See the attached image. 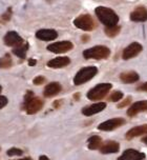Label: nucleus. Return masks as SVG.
I'll use <instances>...</instances> for the list:
<instances>
[{
    "label": "nucleus",
    "instance_id": "f257e3e1",
    "mask_svg": "<svg viewBox=\"0 0 147 160\" xmlns=\"http://www.w3.org/2000/svg\"><path fill=\"white\" fill-rule=\"evenodd\" d=\"M96 16L106 27H114L119 22V16L111 8L105 7H98L95 10Z\"/></svg>",
    "mask_w": 147,
    "mask_h": 160
},
{
    "label": "nucleus",
    "instance_id": "f03ea898",
    "mask_svg": "<svg viewBox=\"0 0 147 160\" xmlns=\"http://www.w3.org/2000/svg\"><path fill=\"white\" fill-rule=\"evenodd\" d=\"M110 55V50L104 45H97V47L87 48L83 52V57L85 59H96L102 60L108 58Z\"/></svg>",
    "mask_w": 147,
    "mask_h": 160
},
{
    "label": "nucleus",
    "instance_id": "7ed1b4c3",
    "mask_svg": "<svg viewBox=\"0 0 147 160\" xmlns=\"http://www.w3.org/2000/svg\"><path fill=\"white\" fill-rule=\"evenodd\" d=\"M97 74L98 68L96 67L83 68L76 74L75 78H74V83H75V85H81L87 81H89V80H92Z\"/></svg>",
    "mask_w": 147,
    "mask_h": 160
},
{
    "label": "nucleus",
    "instance_id": "20e7f679",
    "mask_svg": "<svg viewBox=\"0 0 147 160\" xmlns=\"http://www.w3.org/2000/svg\"><path fill=\"white\" fill-rule=\"evenodd\" d=\"M112 85L110 83H99L95 88H90L87 93V98L92 101H98L105 97L109 91L111 90Z\"/></svg>",
    "mask_w": 147,
    "mask_h": 160
},
{
    "label": "nucleus",
    "instance_id": "39448f33",
    "mask_svg": "<svg viewBox=\"0 0 147 160\" xmlns=\"http://www.w3.org/2000/svg\"><path fill=\"white\" fill-rule=\"evenodd\" d=\"M74 24L76 25L78 28L83 31H92L97 27L96 25L95 20L92 19V17L88 15V14H84V15H80L74 20Z\"/></svg>",
    "mask_w": 147,
    "mask_h": 160
},
{
    "label": "nucleus",
    "instance_id": "423d86ee",
    "mask_svg": "<svg viewBox=\"0 0 147 160\" xmlns=\"http://www.w3.org/2000/svg\"><path fill=\"white\" fill-rule=\"evenodd\" d=\"M125 123V119L123 118H112L108 119L106 121L102 122L98 125V128L100 131H105V132H109V131H114L116 128L122 127Z\"/></svg>",
    "mask_w": 147,
    "mask_h": 160
},
{
    "label": "nucleus",
    "instance_id": "0eeeda50",
    "mask_svg": "<svg viewBox=\"0 0 147 160\" xmlns=\"http://www.w3.org/2000/svg\"><path fill=\"white\" fill-rule=\"evenodd\" d=\"M142 50H143V48L139 42H132V43L129 44L127 48H124L122 58L124 60H129L139 55V54L142 52Z\"/></svg>",
    "mask_w": 147,
    "mask_h": 160
},
{
    "label": "nucleus",
    "instance_id": "6e6552de",
    "mask_svg": "<svg viewBox=\"0 0 147 160\" xmlns=\"http://www.w3.org/2000/svg\"><path fill=\"white\" fill-rule=\"evenodd\" d=\"M73 48L74 45L70 41H60V42H55V43L50 44L47 47V50L55 54H62V53L69 52Z\"/></svg>",
    "mask_w": 147,
    "mask_h": 160
},
{
    "label": "nucleus",
    "instance_id": "1a4fd4ad",
    "mask_svg": "<svg viewBox=\"0 0 147 160\" xmlns=\"http://www.w3.org/2000/svg\"><path fill=\"white\" fill-rule=\"evenodd\" d=\"M24 108L27 114L33 115V114L38 113L43 108V101L38 97H33L27 102H24Z\"/></svg>",
    "mask_w": 147,
    "mask_h": 160
},
{
    "label": "nucleus",
    "instance_id": "9d476101",
    "mask_svg": "<svg viewBox=\"0 0 147 160\" xmlns=\"http://www.w3.org/2000/svg\"><path fill=\"white\" fill-rule=\"evenodd\" d=\"M145 157V154L140 152V151L128 148V150L124 151L122 155L118 158V160H144Z\"/></svg>",
    "mask_w": 147,
    "mask_h": 160
},
{
    "label": "nucleus",
    "instance_id": "9b49d317",
    "mask_svg": "<svg viewBox=\"0 0 147 160\" xmlns=\"http://www.w3.org/2000/svg\"><path fill=\"white\" fill-rule=\"evenodd\" d=\"M147 111V100H142V101L135 102L129 107L128 111H127V116L134 117L140 113H143Z\"/></svg>",
    "mask_w": 147,
    "mask_h": 160
},
{
    "label": "nucleus",
    "instance_id": "f8f14e48",
    "mask_svg": "<svg viewBox=\"0 0 147 160\" xmlns=\"http://www.w3.org/2000/svg\"><path fill=\"white\" fill-rule=\"evenodd\" d=\"M106 108V103L105 102H97V103H94V104H90L88 107H85L83 108L82 110V114L84 116H92L95 114H98L100 112L104 111V108Z\"/></svg>",
    "mask_w": 147,
    "mask_h": 160
},
{
    "label": "nucleus",
    "instance_id": "ddd939ff",
    "mask_svg": "<svg viewBox=\"0 0 147 160\" xmlns=\"http://www.w3.org/2000/svg\"><path fill=\"white\" fill-rule=\"evenodd\" d=\"M120 151V144L114 140H108V141L102 143L100 148L101 154H115Z\"/></svg>",
    "mask_w": 147,
    "mask_h": 160
},
{
    "label": "nucleus",
    "instance_id": "4468645a",
    "mask_svg": "<svg viewBox=\"0 0 147 160\" xmlns=\"http://www.w3.org/2000/svg\"><path fill=\"white\" fill-rule=\"evenodd\" d=\"M4 42L8 47H19L23 43V39L18 35L16 32H8L4 36Z\"/></svg>",
    "mask_w": 147,
    "mask_h": 160
},
{
    "label": "nucleus",
    "instance_id": "2eb2a0df",
    "mask_svg": "<svg viewBox=\"0 0 147 160\" xmlns=\"http://www.w3.org/2000/svg\"><path fill=\"white\" fill-rule=\"evenodd\" d=\"M130 19L135 22H144L147 20V8L144 7H138L130 13Z\"/></svg>",
    "mask_w": 147,
    "mask_h": 160
},
{
    "label": "nucleus",
    "instance_id": "dca6fc26",
    "mask_svg": "<svg viewBox=\"0 0 147 160\" xmlns=\"http://www.w3.org/2000/svg\"><path fill=\"white\" fill-rule=\"evenodd\" d=\"M36 37L40 40H43V41H52L58 37V33L55 30L43 28V30H39L36 33Z\"/></svg>",
    "mask_w": 147,
    "mask_h": 160
},
{
    "label": "nucleus",
    "instance_id": "f3484780",
    "mask_svg": "<svg viewBox=\"0 0 147 160\" xmlns=\"http://www.w3.org/2000/svg\"><path fill=\"white\" fill-rule=\"evenodd\" d=\"M61 90H62V87L59 82H50V83H49L45 87L43 95L45 97H47V98H50V97L58 95V94L61 92Z\"/></svg>",
    "mask_w": 147,
    "mask_h": 160
},
{
    "label": "nucleus",
    "instance_id": "a211bd4d",
    "mask_svg": "<svg viewBox=\"0 0 147 160\" xmlns=\"http://www.w3.org/2000/svg\"><path fill=\"white\" fill-rule=\"evenodd\" d=\"M147 135V124L139 125V127L132 128L128 132L126 133V139L127 140H131L135 138V137Z\"/></svg>",
    "mask_w": 147,
    "mask_h": 160
},
{
    "label": "nucleus",
    "instance_id": "6ab92c4d",
    "mask_svg": "<svg viewBox=\"0 0 147 160\" xmlns=\"http://www.w3.org/2000/svg\"><path fill=\"white\" fill-rule=\"evenodd\" d=\"M69 63H70V59L69 57H57V58L50 60V61L47 62V67H50L52 68H60L66 67V65H69Z\"/></svg>",
    "mask_w": 147,
    "mask_h": 160
},
{
    "label": "nucleus",
    "instance_id": "aec40b11",
    "mask_svg": "<svg viewBox=\"0 0 147 160\" xmlns=\"http://www.w3.org/2000/svg\"><path fill=\"white\" fill-rule=\"evenodd\" d=\"M139 74L135 72H125L122 73L120 75V79L121 81L124 82V83H135L139 80Z\"/></svg>",
    "mask_w": 147,
    "mask_h": 160
},
{
    "label": "nucleus",
    "instance_id": "412c9836",
    "mask_svg": "<svg viewBox=\"0 0 147 160\" xmlns=\"http://www.w3.org/2000/svg\"><path fill=\"white\" fill-rule=\"evenodd\" d=\"M101 145H102V139L98 135L89 137L88 141H87V147H88L89 150H98V148H101Z\"/></svg>",
    "mask_w": 147,
    "mask_h": 160
},
{
    "label": "nucleus",
    "instance_id": "4be33fe9",
    "mask_svg": "<svg viewBox=\"0 0 147 160\" xmlns=\"http://www.w3.org/2000/svg\"><path fill=\"white\" fill-rule=\"evenodd\" d=\"M105 34L108 37H116L119 33L121 32V27L120 25H114V27H106L105 28Z\"/></svg>",
    "mask_w": 147,
    "mask_h": 160
},
{
    "label": "nucleus",
    "instance_id": "5701e85b",
    "mask_svg": "<svg viewBox=\"0 0 147 160\" xmlns=\"http://www.w3.org/2000/svg\"><path fill=\"white\" fill-rule=\"evenodd\" d=\"M13 53L15 54L17 57L21 59H24L25 56H26V47L24 45H19V47H16L13 50Z\"/></svg>",
    "mask_w": 147,
    "mask_h": 160
},
{
    "label": "nucleus",
    "instance_id": "b1692460",
    "mask_svg": "<svg viewBox=\"0 0 147 160\" xmlns=\"http://www.w3.org/2000/svg\"><path fill=\"white\" fill-rule=\"evenodd\" d=\"M11 65H12V58L8 54L0 58V68H7Z\"/></svg>",
    "mask_w": 147,
    "mask_h": 160
},
{
    "label": "nucleus",
    "instance_id": "393cba45",
    "mask_svg": "<svg viewBox=\"0 0 147 160\" xmlns=\"http://www.w3.org/2000/svg\"><path fill=\"white\" fill-rule=\"evenodd\" d=\"M122 98H123V93L120 92V91H115V92H112L111 94H110L109 101L118 102V101H120Z\"/></svg>",
    "mask_w": 147,
    "mask_h": 160
},
{
    "label": "nucleus",
    "instance_id": "a878e982",
    "mask_svg": "<svg viewBox=\"0 0 147 160\" xmlns=\"http://www.w3.org/2000/svg\"><path fill=\"white\" fill-rule=\"evenodd\" d=\"M7 155L8 156H21L23 152L20 150V148H12L7 151Z\"/></svg>",
    "mask_w": 147,
    "mask_h": 160
},
{
    "label": "nucleus",
    "instance_id": "bb28decb",
    "mask_svg": "<svg viewBox=\"0 0 147 160\" xmlns=\"http://www.w3.org/2000/svg\"><path fill=\"white\" fill-rule=\"evenodd\" d=\"M130 102H131V97L129 96V97H127L126 99H124L121 103H119L118 104V108H125V107H127V105H129L130 104Z\"/></svg>",
    "mask_w": 147,
    "mask_h": 160
},
{
    "label": "nucleus",
    "instance_id": "cd10ccee",
    "mask_svg": "<svg viewBox=\"0 0 147 160\" xmlns=\"http://www.w3.org/2000/svg\"><path fill=\"white\" fill-rule=\"evenodd\" d=\"M44 81H45V78H44V77L38 76V77H36V78L34 79V84L40 85V84H42V83H44Z\"/></svg>",
    "mask_w": 147,
    "mask_h": 160
},
{
    "label": "nucleus",
    "instance_id": "c85d7f7f",
    "mask_svg": "<svg viewBox=\"0 0 147 160\" xmlns=\"http://www.w3.org/2000/svg\"><path fill=\"white\" fill-rule=\"evenodd\" d=\"M7 104V98L5 96H0V108H4Z\"/></svg>",
    "mask_w": 147,
    "mask_h": 160
},
{
    "label": "nucleus",
    "instance_id": "c756f323",
    "mask_svg": "<svg viewBox=\"0 0 147 160\" xmlns=\"http://www.w3.org/2000/svg\"><path fill=\"white\" fill-rule=\"evenodd\" d=\"M34 97V93L32 91H29L26 94H25V97H24V102H27L29 100H31Z\"/></svg>",
    "mask_w": 147,
    "mask_h": 160
},
{
    "label": "nucleus",
    "instance_id": "7c9ffc66",
    "mask_svg": "<svg viewBox=\"0 0 147 160\" xmlns=\"http://www.w3.org/2000/svg\"><path fill=\"white\" fill-rule=\"evenodd\" d=\"M138 91H142V92H147V82H145V83L141 84L140 87L137 88Z\"/></svg>",
    "mask_w": 147,
    "mask_h": 160
},
{
    "label": "nucleus",
    "instance_id": "2f4dec72",
    "mask_svg": "<svg viewBox=\"0 0 147 160\" xmlns=\"http://www.w3.org/2000/svg\"><path fill=\"white\" fill-rule=\"evenodd\" d=\"M37 61L35 59H30L29 60V65H31V67H34V65H36Z\"/></svg>",
    "mask_w": 147,
    "mask_h": 160
},
{
    "label": "nucleus",
    "instance_id": "473e14b6",
    "mask_svg": "<svg viewBox=\"0 0 147 160\" xmlns=\"http://www.w3.org/2000/svg\"><path fill=\"white\" fill-rule=\"evenodd\" d=\"M10 17H11V14H8V12L7 14H4L3 15V19L4 20H10Z\"/></svg>",
    "mask_w": 147,
    "mask_h": 160
},
{
    "label": "nucleus",
    "instance_id": "72a5a7b5",
    "mask_svg": "<svg viewBox=\"0 0 147 160\" xmlns=\"http://www.w3.org/2000/svg\"><path fill=\"white\" fill-rule=\"evenodd\" d=\"M39 160H50V158L46 156H44V155H42V156L39 157Z\"/></svg>",
    "mask_w": 147,
    "mask_h": 160
},
{
    "label": "nucleus",
    "instance_id": "f704fd0d",
    "mask_svg": "<svg viewBox=\"0 0 147 160\" xmlns=\"http://www.w3.org/2000/svg\"><path fill=\"white\" fill-rule=\"evenodd\" d=\"M142 141H143L144 143H145L146 145H147V135H146L145 137H143V138H142Z\"/></svg>",
    "mask_w": 147,
    "mask_h": 160
},
{
    "label": "nucleus",
    "instance_id": "c9c22d12",
    "mask_svg": "<svg viewBox=\"0 0 147 160\" xmlns=\"http://www.w3.org/2000/svg\"><path fill=\"white\" fill-rule=\"evenodd\" d=\"M89 38H88V37H82V40H83V41H87V40H88Z\"/></svg>",
    "mask_w": 147,
    "mask_h": 160
},
{
    "label": "nucleus",
    "instance_id": "e433bc0d",
    "mask_svg": "<svg viewBox=\"0 0 147 160\" xmlns=\"http://www.w3.org/2000/svg\"><path fill=\"white\" fill-rule=\"evenodd\" d=\"M79 98H80V95H79V94L77 93V94L75 95V99H79Z\"/></svg>",
    "mask_w": 147,
    "mask_h": 160
},
{
    "label": "nucleus",
    "instance_id": "4c0bfd02",
    "mask_svg": "<svg viewBox=\"0 0 147 160\" xmlns=\"http://www.w3.org/2000/svg\"><path fill=\"white\" fill-rule=\"evenodd\" d=\"M20 160H32L31 158H23V159H20Z\"/></svg>",
    "mask_w": 147,
    "mask_h": 160
},
{
    "label": "nucleus",
    "instance_id": "58836bf2",
    "mask_svg": "<svg viewBox=\"0 0 147 160\" xmlns=\"http://www.w3.org/2000/svg\"><path fill=\"white\" fill-rule=\"evenodd\" d=\"M1 91H2V88H1V85H0V93H1Z\"/></svg>",
    "mask_w": 147,
    "mask_h": 160
}]
</instances>
